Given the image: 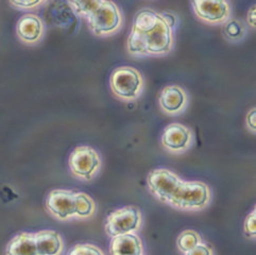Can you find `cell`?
Masks as SVG:
<instances>
[{
	"instance_id": "cell-1",
	"label": "cell",
	"mask_w": 256,
	"mask_h": 255,
	"mask_svg": "<svg viewBox=\"0 0 256 255\" xmlns=\"http://www.w3.org/2000/svg\"><path fill=\"white\" fill-rule=\"evenodd\" d=\"M174 29L164 16L152 8H142L135 15L130 36L128 38V52L135 56H164L174 45Z\"/></svg>"
},
{
	"instance_id": "cell-2",
	"label": "cell",
	"mask_w": 256,
	"mask_h": 255,
	"mask_svg": "<svg viewBox=\"0 0 256 255\" xmlns=\"http://www.w3.org/2000/svg\"><path fill=\"white\" fill-rule=\"evenodd\" d=\"M210 200V187L199 181H182L168 206L184 210H198L206 208Z\"/></svg>"
},
{
	"instance_id": "cell-3",
	"label": "cell",
	"mask_w": 256,
	"mask_h": 255,
	"mask_svg": "<svg viewBox=\"0 0 256 255\" xmlns=\"http://www.w3.org/2000/svg\"><path fill=\"white\" fill-rule=\"evenodd\" d=\"M110 90L126 101L138 99L144 90V79L140 72L131 66H120L114 70L110 78Z\"/></svg>"
},
{
	"instance_id": "cell-4",
	"label": "cell",
	"mask_w": 256,
	"mask_h": 255,
	"mask_svg": "<svg viewBox=\"0 0 256 255\" xmlns=\"http://www.w3.org/2000/svg\"><path fill=\"white\" fill-rule=\"evenodd\" d=\"M90 29L96 36H106L115 33L122 26V13L112 2L100 0L98 6L86 16Z\"/></svg>"
},
{
	"instance_id": "cell-5",
	"label": "cell",
	"mask_w": 256,
	"mask_h": 255,
	"mask_svg": "<svg viewBox=\"0 0 256 255\" xmlns=\"http://www.w3.org/2000/svg\"><path fill=\"white\" fill-rule=\"evenodd\" d=\"M140 222L142 215L140 210L134 206H126L112 212L108 216L106 231L112 238L119 235L130 234L138 231Z\"/></svg>"
},
{
	"instance_id": "cell-6",
	"label": "cell",
	"mask_w": 256,
	"mask_h": 255,
	"mask_svg": "<svg viewBox=\"0 0 256 255\" xmlns=\"http://www.w3.org/2000/svg\"><path fill=\"white\" fill-rule=\"evenodd\" d=\"M182 181L180 176L165 168L152 170L147 178V184L151 194L166 204L172 198Z\"/></svg>"
},
{
	"instance_id": "cell-7",
	"label": "cell",
	"mask_w": 256,
	"mask_h": 255,
	"mask_svg": "<svg viewBox=\"0 0 256 255\" xmlns=\"http://www.w3.org/2000/svg\"><path fill=\"white\" fill-rule=\"evenodd\" d=\"M68 164L74 176L90 180L100 167V158L92 147L79 146L70 153Z\"/></svg>"
},
{
	"instance_id": "cell-8",
	"label": "cell",
	"mask_w": 256,
	"mask_h": 255,
	"mask_svg": "<svg viewBox=\"0 0 256 255\" xmlns=\"http://www.w3.org/2000/svg\"><path fill=\"white\" fill-rule=\"evenodd\" d=\"M192 6L194 14L208 24H224L231 16V6L224 0H194Z\"/></svg>"
},
{
	"instance_id": "cell-9",
	"label": "cell",
	"mask_w": 256,
	"mask_h": 255,
	"mask_svg": "<svg viewBox=\"0 0 256 255\" xmlns=\"http://www.w3.org/2000/svg\"><path fill=\"white\" fill-rule=\"evenodd\" d=\"M74 192L65 190H54L46 199V208L54 217L66 220L76 216Z\"/></svg>"
},
{
	"instance_id": "cell-10",
	"label": "cell",
	"mask_w": 256,
	"mask_h": 255,
	"mask_svg": "<svg viewBox=\"0 0 256 255\" xmlns=\"http://www.w3.org/2000/svg\"><path fill=\"white\" fill-rule=\"evenodd\" d=\"M192 140L190 128L181 124H172L165 128L162 135V144L172 152H182L188 149Z\"/></svg>"
},
{
	"instance_id": "cell-11",
	"label": "cell",
	"mask_w": 256,
	"mask_h": 255,
	"mask_svg": "<svg viewBox=\"0 0 256 255\" xmlns=\"http://www.w3.org/2000/svg\"><path fill=\"white\" fill-rule=\"evenodd\" d=\"M160 106L168 115H178L183 113L187 104L188 97L185 90L178 85H167L160 95Z\"/></svg>"
},
{
	"instance_id": "cell-12",
	"label": "cell",
	"mask_w": 256,
	"mask_h": 255,
	"mask_svg": "<svg viewBox=\"0 0 256 255\" xmlns=\"http://www.w3.org/2000/svg\"><path fill=\"white\" fill-rule=\"evenodd\" d=\"M16 32L26 44H36L44 34V24L38 15L24 14L17 22Z\"/></svg>"
},
{
	"instance_id": "cell-13",
	"label": "cell",
	"mask_w": 256,
	"mask_h": 255,
	"mask_svg": "<svg viewBox=\"0 0 256 255\" xmlns=\"http://www.w3.org/2000/svg\"><path fill=\"white\" fill-rule=\"evenodd\" d=\"M110 255H142V240L134 233L113 237L110 242Z\"/></svg>"
},
{
	"instance_id": "cell-14",
	"label": "cell",
	"mask_w": 256,
	"mask_h": 255,
	"mask_svg": "<svg viewBox=\"0 0 256 255\" xmlns=\"http://www.w3.org/2000/svg\"><path fill=\"white\" fill-rule=\"evenodd\" d=\"M38 255H58L62 251V240L56 232L44 230L34 234Z\"/></svg>"
},
{
	"instance_id": "cell-15",
	"label": "cell",
	"mask_w": 256,
	"mask_h": 255,
	"mask_svg": "<svg viewBox=\"0 0 256 255\" xmlns=\"http://www.w3.org/2000/svg\"><path fill=\"white\" fill-rule=\"evenodd\" d=\"M6 255H38L34 234L20 233L6 246Z\"/></svg>"
},
{
	"instance_id": "cell-16",
	"label": "cell",
	"mask_w": 256,
	"mask_h": 255,
	"mask_svg": "<svg viewBox=\"0 0 256 255\" xmlns=\"http://www.w3.org/2000/svg\"><path fill=\"white\" fill-rule=\"evenodd\" d=\"M76 203V217L88 218L92 216L95 212V202L84 192H76L74 194Z\"/></svg>"
},
{
	"instance_id": "cell-17",
	"label": "cell",
	"mask_w": 256,
	"mask_h": 255,
	"mask_svg": "<svg viewBox=\"0 0 256 255\" xmlns=\"http://www.w3.org/2000/svg\"><path fill=\"white\" fill-rule=\"evenodd\" d=\"M224 36L231 42H240L242 40L246 34V30L244 24L235 18H230L224 22Z\"/></svg>"
},
{
	"instance_id": "cell-18",
	"label": "cell",
	"mask_w": 256,
	"mask_h": 255,
	"mask_svg": "<svg viewBox=\"0 0 256 255\" xmlns=\"http://www.w3.org/2000/svg\"><path fill=\"white\" fill-rule=\"evenodd\" d=\"M201 242V236L197 232L192 231V230H186L178 235L176 244L178 250L183 253H187Z\"/></svg>"
},
{
	"instance_id": "cell-19",
	"label": "cell",
	"mask_w": 256,
	"mask_h": 255,
	"mask_svg": "<svg viewBox=\"0 0 256 255\" xmlns=\"http://www.w3.org/2000/svg\"><path fill=\"white\" fill-rule=\"evenodd\" d=\"M67 255H104L97 246L88 244H78L68 251Z\"/></svg>"
},
{
	"instance_id": "cell-20",
	"label": "cell",
	"mask_w": 256,
	"mask_h": 255,
	"mask_svg": "<svg viewBox=\"0 0 256 255\" xmlns=\"http://www.w3.org/2000/svg\"><path fill=\"white\" fill-rule=\"evenodd\" d=\"M100 2L98 0H94V2H68L70 6H74V10L80 14L86 17L88 14H90L95 8L98 6Z\"/></svg>"
},
{
	"instance_id": "cell-21",
	"label": "cell",
	"mask_w": 256,
	"mask_h": 255,
	"mask_svg": "<svg viewBox=\"0 0 256 255\" xmlns=\"http://www.w3.org/2000/svg\"><path fill=\"white\" fill-rule=\"evenodd\" d=\"M244 230L246 236H248L249 238L254 240L255 235H256V212H255V210H253L250 214L246 216V218L244 220Z\"/></svg>"
},
{
	"instance_id": "cell-22",
	"label": "cell",
	"mask_w": 256,
	"mask_h": 255,
	"mask_svg": "<svg viewBox=\"0 0 256 255\" xmlns=\"http://www.w3.org/2000/svg\"><path fill=\"white\" fill-rule=\"evenodd\" d=\"M185 255H212V252L210 246L201 242L198 246H196L190 251L185 253Z\"/></svg>"
},
{
	"instance_id": "cell-23",
	"label": "cell",
	"mask_w": 256,
	"mask_h": 255,
	"mask_svg": "<svg viewBox=\"0 0 256 255\" xmlns=\"http://www.w3.org/2000/svg\"><path fill=\"white\" fill-rule=\"evenodd\" d=\"M42 4H44V2H38V0H34V2H10L11 6L20 8L22 10H24V8H36Z\"/></svg>"
},
{
	"instance_id": "cell-24",
	"label": "cell",
	"mask_w": 256,
	"mask_h": 255,
	"mask_svg": "<svg viewBox=\"0 0 256 255\" xmlns=\"http://www.w3.org/2000/svg\"><path fill=\"white\" fill-rule=\"evenodd\" d=\"M246 126L249 129L254 133L256 130V110L255 108H252L250 112L246 115Z\"/></svg>"
},
{
	"instance_id": "cell-25",
	"label": "cell",
	"mask_w": 256,
	"mask_h": 255,
	"mask_svg": "<svg viewBox=\"0 0 256 255\" xmlns=\"http://www.w3.org/2000/svg\"><path fill=\"white\" fill-rule=\"evenodd\" d=\"M246 20H248L249 26H251L252 28H254L255 27V22H256V6L255 4L250 8Z\"/></svg>"
},
{
	"instance_id": "cell-26",
	"label": "cell",
	"mask_w": 256,
	"mask_h": 255,
	"mask_svg": "<svg viewBox=\"0 0 256 255\" xmlns=\"http://www.w3.org/2000/svg\"></svg>"
}]
</instances>
